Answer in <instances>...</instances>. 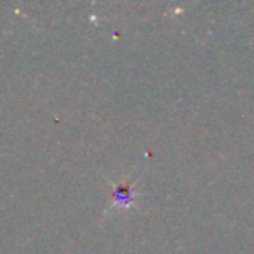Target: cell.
Returning <instances> with one entry per match:
<instances>
[{
	"label": "cell",
	"mask_w": 254,
	"mask_h": 254,
	"mask_svg": "<svg viewBox=\"0 0 254 254\" xmlns=\"http://www.w3.org/2000/svg\"><path fill=\"white\" fill-rule=\"evenodd\" d=\"M136 198H138V191L134 190V183L131 180H120L113 185L110 209H113V211L131 209L134 207Z\"/></svg>",
	"instance_id": "1"
}]
</instances>
